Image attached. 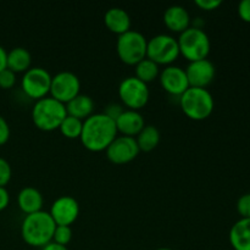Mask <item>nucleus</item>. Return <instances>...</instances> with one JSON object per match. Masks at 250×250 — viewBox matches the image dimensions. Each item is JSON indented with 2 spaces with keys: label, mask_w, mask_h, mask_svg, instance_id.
I'll return each instance as SVG.
<instances>
[{
  "label": "nucleus",
  "mask_w": 250,
  "mask_h": 250,
  "mask_svg": "<svg viewBox=\"0 0 250 250\" xmlns=\"http://www.w3.org/2000/svg\"><path fill=\"white\" fill-rule=\"evenodd\" d=\"M10 203V194L5 187H0V211L5 210Z\"/></svg>",
  "instance_id": "473e14b6"
},
{
  "label": "nucleus",
  "mask_w": 250,
  "mask_h": 250,
  "mask_svg": "<svg viewBox=\"0 0 250 250\" xmlns=\"http://www.w3.org/2000/svg\"><path fill=\"white\" fill-rule=\"evenodd\" d=\"M43 195L37 188L24 187L20 190L17 195V205L26 215L41 211L43 208Z\"/></svg>",
  "instance_id": "a211bd4d"
},
{
  "label": "nucleus",
  "mask_w": 250,
  "mask_h": 250,
  "mask_svg": "<svg viewBox=\"0 0 250 250\" xmlns=\"http://www.w3.org/2000/svg\"><path fill=\"white\" fill-rule=\"evenodd\" d=\"M238 15L244 22L250 23V0H242L238 4Z\"/></svg>",
  "instance_id": "7c9ffc66"
},
{
  "label": "nucleus",
  "mask_w": 250,
  "mask_h": 250,
  "mask_svg": "<svg viewBox=\"0 0 250 250\" xmlns=\"http://www.w3.org/2000/svg\"><path fill=\"white\" fill-rule=\"evenodd\" d=\"M6 60H7V51L5 50L4 46L0 45V71L6 68Z\"/></svg>",
  "instance_id": "72a5a7b5"
},
{
  "label": "nucleus",
  "mask_w": 250,
  "mask_h": 250,
  "mask_svg": "<svg viewBox=\"0 0 250 250\" xmlns=\"http://www.w3.org/2000/svg\"><path fill=\"white\" fill-rule=\"evenodd\" d=\"M82 127H83V121L80 119H76V117L67 116L63 119V121L61 122L60 129L61 134L63 137L68 139H76V138H80L81 133H82Z\"/></svg>",
  "instance_id": "b1692460"
},
{
  "label": "nucleus",
  "mask_w": 250,
  "mask_h": 250,
  "mask_svg": "<svg viewBox=\"0 0 250 250\" xmlns=\"http://www.w3.org/2000/svg\"><path fill=\"white\" fill-rule=\"evenodd\" d=\"M181 109L188 119L203 121L214 111V98L207 88L189 87L180 97Z\"/></svg>",
  "instance_id": "20e7f679"
},
{
  "label": "nucleus",
  "mask_w": 250,
  "mask_h": 250,
  "mask_svg": "<svg viewBox=\"0 0 250 250\" xmlns=\"http://www.w3.org/2000/svg\"><path fill=\"white\" fill-rule=\"evenodd\" d=\"M136 141L139 150L149 153V151L154 150L160 143V132L155 126H151V125L146 126V127L136 137Z\"/></svg>",
  "instance_id": "4be33fe9"
},
{
  "label": "nucleus",
  "mask_w": 250,
  "mask_h": 250,
  "mask_svg": "<svg viewBox=\"0 0 250 250\" xmlns=\"http://www.w3.org/2000/svg\"><path fill=\"white\" fill-rule=\"evenodd\" d=\"M125 111L124 105L117 104V103H111V104L107 105L104 110V114L106 115L107 117H110L111 120L116 121L117 119L120 117V115Z\"/></svg>",
  "instance_id": "c85d7f7f"
},
{
  "label": "nucleus",
  "mask_w": 250,
  "mask_h": 250,
  "mask_svg": "<svg viewBox=\"0 0 250 250\" xmlns=\"http://www.w3.org/2000/svg\"><path fill=\"white\" fill-rule=\"evenodd\" d=\"M16 83V73L12 72L9 68L0 71V88L1 89H10Z\"/></svg>",
  "instance_id": "a878e982"
},
{
  "label": "nucleus",
  "mask_w": 250,
  "mask_h": 250,
  "mask_svg": "<svg viewBox=\"0 0 250 250\" xmlns=\"http://www.w3.org/2000/svg\"><path fill=\"white\" fill-rule=\"evenodd\" d=\"M136 138L127 136H117L105 150L107 159L116 165L131 163L139 154Z\"/></svg>",
  "instance_id": "9b49d317"
},
{
  "label": "nucleus",
  "mask_w": 250,
  "mask_h": 250,
  "mask_svg": "<svg viewBox=\"0 0 250 250\" xmlns=\"http://www.w3.org/2000/svg\"><path fill=\"white\" fill-rule=\"evenodd\" d=\"M136 77L138 80H141L142 82L146 83L153 82L155 78L159 77L160 75V68H159L158 63H155L154 61L149 60L148 58L143 59L142 61H139L136 65Z\"/></svg>",
  "instance_id": "5701e85b"
},
{
  "label": "nucleus",
  "mask_w": 250,
  "mask_h": 250,
  "mask_svg": "<svg viewBox=\"0 0 250 250\" xmlns=\"http://www.w3.org/2000/svg\"><path fill=\"white\" fill-rule=\"evenodd\" d=\"M146 44L148 41L144 34L134 29H129L117 38V55L126 65L136 66L139 61L146 58Z\"/></svg>",
  "instance_id": "423d86ee"
},
{
  "label": "nucleus",
  "mask_w": 250,
  "mask_h": 250,
  "mask_svg": "<svg viewBox=\"0 0 250 250\" xmlns=\"http://www.w3.org/2000/svg\"><path fill=\"white\" fill-rule=\"evenodd\" d=\"M104 23L110 32L121 36L131 29V17L121 7H110L104 15Z\"/></svg>",
  "instance_id": "f3484780"
},
{
  "label": "nucleus",
  "mask_w": 250,
  "mask_h": 250,
  "mask_svg": "<svg viewBox=\"0 0 250 250\" xmlns=\"http://www.w3.org/2000/svg\"><path fill=\"white\" fill-rule=\"evenodd\" d=\"M65 106L67 115L82 120V121H84L90 115L94 114L93 112L94 111V102H93V99L89 95L81 94V93L77 97L73 98L72 100H70L67 104H65Z\"/></svg>",
  "instance_id": "aec40b11"
},
{
  "label": "nucleus",
  "mask_w": 250,
  "mask_h": 250,
  "mask_svg": "<svg viewBox=\"0 0 250 250\" xmlns=\"http://www.w3.org/2000/svg\"><path fill=\"white\" fill-rule=\"evenodd\" d=\"M115 124H116L117 132H120L121 136L133 137V138H136L139 132L146 127V121L141 112L129 109H125Z\"/></svg>",
  "instance_id": "2eb2a0df"
},
{
  "label": "nucleus",
  "mask_w": 250,
  "mask_h": 250,
  "mask_svg": "<svg viewBox=\"0 0 250 250\" xmlns=\"http://www.w3.org/2000/svg\"><path fill=\"white\" fill-rule=\"evenodd\" d=\"M189 87L194 88H207L215 78V66L208 59L193 61L188 63L186 68Z\"/></svg>",
  "instance_id": "4468645a"
},
{
  "label": "nucleus",
  "mask_w": 250,
  "mask_h": 250,
  "mask_svg": "<svg viewBox=\"0 0 250 250\" xmlns=\"http://www.w3.org/2000/svg\"><path fill=\"white\" fill-rule=\"evenodd\" d=\"M81 92L80 78L76 73L70 71H61L51 77L50 97L62 104H67L70 100L77 97Z\"/></svg>",
  "instance_id": "9d476101"
},
{
  "label": "nucleus",
  "mask_w": 250,
  "mask_h": 250,
  "mask_svg": "<svg viewBox=\"0 0 250 250\" xmlns=\"http://www.w3.org/2000/svg\"><path fill=\"white\" fill-rule=\"evenodd\" d=\"M12 177V170L7 160L0 158V187H5Z\"/></svg>",
  "instance_id": "bb28decb"
},
{
  "label": "nucleus",
  "mask_w": 250,
  "mask_h": 250,
  "mask_svg": "<svg viewBox=\"0 0 250 250\" xmlns=\"http://www.w3.org/2000/svg\"><path fill=\"white\" fill-rule=\"evenodd\" d=\"M160 84L168 94L181 97L189 88L186 71L180 66H166L159 75Z\"/></svg>",
  "instance_id": "ddd939ff"
},
{
  "label": "nucleus",
  "mask_w": 250,
  "mask_h": 250,
  "mask_svg": "<svg viewBox=\"0 0 250 250\" xmlns=\"http://www.w3.org/2000/svg\"><path fill=\"white\" fill-rule=\"evenodd\" d=\"M164 23L175 33H182L190 27V16L185 6L171 5L164 12Z\"/></svg>",
  "instance_id": "dca6fc26"
},
{
  "label": "nucleus",
  "mask_w": 250,
  "mask_h": 250,
  "mask_svg": "<svg viewBox=\"0 0 250 250\" xmlns=\"http://www.w3.org/2000/svg\"><path fill=\"white\" fill-rule=\"evenodd\" d=\"M180 55L177 39L170 34H156L146 44V58L159 66H170Z\"/></svg>",
  "instance_id": "0eeeda50"
},
{
  "label": "nucleus",
  "mask_w": 250,
  "mask_h": 250,
  "mask_svg": "<svg viewBox=\"0 0 250 250\" xmlns=\"http://www.w3.org/2000/svg\"><path fill=\"white\" fill-rule=\"evenodd\" d=\"M180 54L189 62L208 59L211 49L209 36L200 27L190 26L177 38Z\"/></svg>",
  "instance_id": "39448f33"
},
{
  "label": "nucleus",
  "mask_w": 250,
  "mask_h": 250,
  "mask_svg": "<svg viewBox=\"0 0 250 250\" xmlns=\"http://www.w3.org/2000/svg\"><path fill=\"white\" fill-rule=\"evenodd\" d=\"M229 243L234 250H250V219H241L231 227Z\"/></svg>",
  "instance_id": "6ab92c4d"
},
{
  "label": "nucleus",
  "mask_w": 250,
  "mask_h": 250,
  "mask_svg": "<svg viewBox=\"0 0 250 250\" xmlns=\"http://www.w3.org/2000/svg\"><path fill=\"white\" fill-rule=\"evenodd\" d=\"M10 138V126L6 120L0 115V146H4Z\"/></svg>",
  "instance_id": "c756f323"
},
{
  "label": "nucleus",
  "mask_w": 250,
  "mask_h": 250,
  "mask_svg": "<svg viewBox=\"0 0 250 250\" xmlns=\"http://www.w3.org/2000/svg\"><path fill=\"white\" fill-rule=\"evenodd\" d=\"M119 97L122 105L129 110L139 111L148 103L150 92L148 84L142 82L136 76L126 77L121 81L119 85Z\"/></svg>",
  "instance_id": "6e6552de"
},
{
  "label": "nucleus",
  "mask_w": 250,
  "mask_h": 250,
  "mask_svg": "<svg viewBox=\"0 0 250 250\" xmlns=\"http://www.w3.org/2000/svg\"><path fill=\"white\" fill-rule=\"evenodd\" d=\"M155 250H173V249H170V248H159V249H155Z\"/></svg>",
  "instance_id": "c9c22d12"
},
{
  "label": "nucleus",
  "mask_w": 250,
  "mask_h": 250,
  "mask_svg": "<svg viewBox=\"0 0 250 250\" xmlns=\"http://www.w3.org/2000/svg\"><path fill=\"white\" fill-rule=\"evenodd\" d=\"M67 116L66 106L51 97H45L34 103L32 107V121L37 128L44 132L59 129L61 122Z\"/></svg>",
  "instance_id": "7ed1b4c3"
},
{
  "label": "nucleus",
  "mask_w": 250,
  "mask_h": 250,
  "mask_svg": "<svg viewBox=\"0 0 250 250\" xmlns=\"http://www.w3.org/2000/svg\"><path fill=\"white\" fill-rule=\"evenodd\" d=\"M222 4L221 0H195V5L205 11H212Z\"/></svg>",
  "instance_id": "2f4dec72"
},
{
  "label": "nucleus",
  "mask_w": 250,
  "mask_h": 250,
  "mask_svg": "<svg viewBox=\"0 0 250 250\" xmlns=\"http://www.w3.org/2000/svg\"><path fill=\"white\" fill-rule=\"evenodd\" d=\"M41 250H68L67 247L60 246V244H56L54 242H50L49 244L44 246L43 248H41Z\"/></svg>",
  "instance_id": "f704fd0d"
},
{
  "label": "nucleus",
  "mask_w": 250,
  "mask_h": 250,
  "mask_svg": "<svg viewBox=\"0 0 250 250\" xmlns=\"http://www.w3.org/2000/svg\"><path fill=\"white\" fill-rule=\"evenodd\" d=\"M49 214L56 226H71L80 215V204L73 197L62 195L53 203Z\"/></svg>",
  "instance_id": "f8f14e48"
},
{
  "label": "nucleus",
  "mask_w": 250,
  "mask_h": 250,
  "mask_svg": "<svg viewBox=\"0 0 250 250\" xmlns=\"http://www.w3.org/2000/svg\"><path fill=\"white\" fill-rule=\"evenodd\" d=\"M237 211L242 219H250V193L242 195L237 202Z\"/></svg>",
  "instance_id": "cd10ccee"
},
{
  "label": "nucleus",
  "mask_w": 250,
  "mask_h": 250,
  "mask_svg": "<svg viewBox=\"0 0 250 250\" xmlns=\"http://www.w3.org/2000/svg\"><path fill=\"white\" fill-rule=\"evenodd\" d=\"M72 239V229L71 226H56L55 231H54L53 242L60 246L67 247Z\"/></svg>",
  "instance_id": "393cba45"
},
{
  "label": "nucleus",
  "mask_w": 250,
  "mask_h": 250,
  "mask_svg": "<svg viewBox=\"0 0 250 250\" xmlns=\"http://www.w3.org/2000/svg\"><path fill=\"white\" fill-rule=\"evenodd\" d=\"M116 124L104 112L90 115L83 121L81 142L87 150L99 153L106 150L107 146L117 137Z\"/></svg>",
  "instance_id": "f257e3e1"
},
{
  "label": "nucleus",
  "mask_w": 250,
  "mask_h": 250,
  "mask_svg": "<svg viewBox=\"0 0 250 250\" xmlns=\"http://www.w3.org/2000/svg\"><path fill=\"white\" fill-rule=\"evenodd\" d=\"M55 227L56 224L49 212L41 210L34 214L26 215L21 224L22 239L28 246L43 248L44 246L53 242Z\"/></svg>",
  "instance_id": "f03ea898"
},
{
  "label": "nucleus",
  "mask_w": 250,
  "mask_h": 250,
  "mask_svg": "<svg viewBox=\"0 0 250 250\" xmlns=\"http://www.w3.org/2000/svg\"><path fill=\"white\" fill-rule=\"evenodd\" d=\"M32 56L26 48L16 46L7 53L6 67L15 73H24L31 68Z\"/></svg>",
  "instance_id": "412c9836"
},
{
  "label": "nucleus",
  "mask_w": 250,
  "mask_h": 250,
  "mask_svg": "<svg viewBox=\"0 0 250 250\" xmlns=\"http://www.w3.org/2000/svg\"><path fill=\"white\" fill-rule=\"evenodd\" d=\"M53 76L43 67H31L23 73L21 88L24 94L31 99L37 100L48 97L50 93Z\"/></svg>",
  "instance_id": "1a4fd4ad"
}]
</instances>
